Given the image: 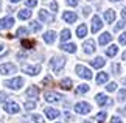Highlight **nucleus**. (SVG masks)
Wrapping results in <instances>:
<instances>
[{"mask_svg": "<svg viewBox=\"0 0 126 123\" xmlns=\"http://www.w3.org/2000/svg\"><path fill=\"white\" fill-rule=\"evenodd\" d=\"M70 36H72L70 30H62L59 37H61V41H62V42H65V41H69V39H70Z\"/></svg>", "mask_w": 126, "mask_h": 123, "instance_id": "nucleus-27", "label": "nucleus"}, {"mask_svg": "<svg viewBox=\"0 0 126 123\" xmlns=\"http://www.w3.org/2000/svg\"><path fill=\"white\" fill-rule=\"evenodd\" d=\"M67 5H70V6H76L78 5V0H65Z\"/></svg>", "mask_w": 126, "mask_h": 123, "instance_id": "nucleus-40", "label": "nucleus"}, {"mask_svg": "<svg viewBox=\"0 0 126 123\" xmlns=\"http://www.w3.org/2000/svg\"><path fill=\"white\" fill-rule=\"evenodd\" d=\"M95 119L98 120V122H104V120H106V111L100 112V114H96V115H95Z\"/></svg>", "mask_w": 126, "mask_h": 123, "instance_id": "nucleus-31", "label": "nucleus"}, {"mask_svg": "<svg viewBox=\"0 0 126 123\" xmlns=\"http://www.w3.org/2000/svg\"><path fill=\"white\" fill-rule=\"evenodd\" d=\"M76 36H78L79 39L84 37V36H87V27L84 25V23H81V25L76 28Z\"/></svg>", "mask_w": 126, "mask_h": 123, "instance_id": "nucleus-22", "label": "nucleus"}, {"mask_svg": "<svg viewBox=\"0 0 126 123\" xmlns=\"http://www.w3.org/2000/svg\"><path fill=\"white\" fill-rule=\"evenodd\" d=\"M14 72H16V66H14V64L6 62V64H2V66H0V73H2V75H11Z\"/></svg>", "mask_w": 126, "mask_h": 123, "instance_id": "nucleus-7", "label": "nucleus"}, {"mask_svg": "<svg viewBox=\"0 0 126 123\" xmlns=\"http://www.w3.org/2000/svg\"><path fill=\"white\" fill-rule=\"evenodd\" d=\"M27 97L28 98H33V100L37 98V97H39V87H37V86L28 87V89H27Z\"/></svg>", "mask_w": 126, "mask_h": 123, "instance_id": "nucleus-14", "label": "nucleus"}, {"mask_svg": "<svg viewBox=\"0 0 126 123\" xmlns=\"http://www.w3.org/2000/svg\"><path fill=\"white\" fill-rule=\"evenodd\" d=\"M22 47L31 48V47H34V42H33V41H28V39H23V41H22Z\"/></svg>", "mask_w": 126, "mask_h": 123, "instance_id": "nucleus-30", "label": "nucleus"}, {"mask_svg": "<svg viewBox=\"0 0 126 123\" xmlns=\"http://www.w3.org/2000/svg\"><path fill=\"white\" fill-rule=\"evenodd\" d=\"M17 2H20V0H11V3H17Z\"/></svg>", "mask_w": 126, "mask_h": 123, "instance_id": "nucleus-47", "label": "nucleus"}, {"mask_svg": "<svg viewBox=\"0 0 126 123\" xmlns=\"http://www.w3.org/2000/svg\"><path fill=\"white\" fill-rule=\"evenodd\" d=\"M5 100H6V93H5V92H0V103H3Z\"/></svg>", "mask_w": 126, "mask_h": 123, "instance_id": "nucleus-41", "label": "nucleus"}, {"mask_svg": "<svg viewBox=\"0 0 126 123\" xmlns=\"http://www.w3.org/2000/svg\"><path fill=\"white\" fill-rule=\"evenodd\" d=\"M61 95L59 93H56V92H45V100L48 103H56V101H59L61 100Z\"/></svg>", "mask_w": 126, "mask_h": 123, "instance_id": "nucleus-12", "label": "nucleus"}, {"mask_svg": "<svg viewBox=\"0 0 126 123\" xmlns=\"http://www.w3.org/2000/svg\"><path fill=\"white\" fill-rule=\"evenodd\" d=\"M39 19L42 22H53L55 20V17L51 14H48V11H45V9H41L39 11Z\"/></svg>", "mask_w": 126, "mask_h": 123, "instance_id": "nucleus-15", "label": "nucleus"}, {"mask_svg": "<svg viewBox=\"0 0 126 123\" xmlns=\"http://www.w3.org/2000/svg\"><path fill=\"white\" fill-rule=\"evenodd\" d=\"M41 28H42V25H41L39 22H31V25H30V30H31V31H34V33L41 31Z\"/></svg>", "mask_w": 126, "mask_h": 123, "instance_id": "nucleus-28", "label": "nucleus"}, {"mask_svg": "<svg viewBox=\"0 0 126 123\" xmlns=\"http://www.w3.org/2000/svg\"><path fill=\"white\" fill-rule=\"evenodd\" d=\"M3 50V45H2V44H0V52H2Z\"/></svg>", "mask_w": 126, "mask_h": 123, "instance_id": "nucleus-49", "label": "nucleus"}, {"mask_svg": "<svg viewBox=\"0 0 126 123\" xmlns=\"http://www.w3.org/2000/svg\"><path fill=\"white\" fill-rule=\"evenodd\" d=\"M125 84H126V78H125Z\"/></svg>", "mask_w": 126, "mask_h": 123, "instance_id": "nucleus-51", "label": "nucleus"}, {"mask_svg": "<svg viewBox=\"0 0 126 123\" xmlns=\"http://www.w3.org/2000/svg\"><path fill=\"white\" fill-rule=\"evenodd\" d=\"M25 5L28 8H33V6H36L37 5V0H25Z\"/></svg>", "mask_w": 126, "mask_h": 123, "instance_id": "nucleus-36", "label": "nucleus"}, {"mask_svg": "<svg viewBox=\"0 0 126 123\" xmlns=\"http://www.w3.org/2000/svg\"><path fill=\"white\" fill-rule=\"evenodd\" d=\"M50 8L53 9V11H56V9H58V3H56V2H51V5H50Z\"/></svg>", "mask_w": 126, "mask_h": 123, "instance_id": "nucleus-43", "label": "nucleus"}, {"mask_svg": "<svg viewBox=\"0 0 126 123\" xmlns=\"http://www.w3.org/2000/svg\"><path fill=\"white\" fill-rule=\"evenodd\" d=\"M31 120L34 122V123H44V119H42L41 115H36V114H34V115H31Z\"/></svg>", "mask_w": 126, "mask_h": 123, "instance_id": "nucleus-35", "label": "nucleus"}, {"mask_svg": "<svg viewBox=\"0 0 126 123\" xmlns=\"http://www.w3.org/2000/svg\"><path fill=\"white\" fill-rule=\"evenodd\" d=\"M61 48L67 53H75L76 52V45L75 44H61Z\"/></svg>", "mask_w": 126, "mask_h": 123, "instance_id": "nucleus-23", "label": "nucleus"}, {"mask_svg": "<svg viewBox=\"0 0 126 123\" xmlns=\"http://www.w3.org/2000/svg\"><path fill=\"white\" fill-rule=\"evenodd\" d=\"M110 2H120V0H110Z\"/></svg>", "mask_w": 126, "mask_h": 123, "instance_id": "nucleus-50", "label": "nucleus"}, {"mask_svg": "<svg viewBox=\"0 0 126 123\" xmlns=\"http://www.w3.org/2000/svg\"><path fill=\"white\" fill-rule=\"evenodd\" d=\"M5 86L9 87V89L19 90V89H20V87L23 86V78L17 76V78H13V80H8V81H5Z\"/></svg>", "mask_w": 126, "mask_h": 123, "instance_id": "nucleus-2", "label": "nucleus"}, {"mask_svg": "<svg viewBox=\"0 0 126 123\" xmlns=\"http://www.w3.org/2000/svg\"><path fill=\"white\" fill-rule=\"evenodd\" d=\"M89 13H90V8H84V16H87Z\"/></svg>", "mask_w": 126, "mask_h": 123, "instance_id": "nucleus-46", "label": "nucleus"}, {"mask_svg": "<svg viewBox=\"0 0 126 123\" xmlns=\"http://www.w3.org/2000/svg\"><path fill=\"white\" fill-rule=\"evenodd\" d=\"M0 123H3V122H0Z\"/></svg>", "mask_w": 126, "mask_h": 123, "instance_id": "nucleus-53", "label": "nucleus"}, {"mask_svg": "<svg viewBox=\"0 0 126 123\" xmlns=\"http://www.w3.org/2000/svg\"><path fill=\"white\" fill-rule=\"evenodd\" d=\"M123 27H125V22L122 20V22H118V23H117V25H115V27H114V30H115V31H120V30H122V28H123Z\"/></svg>", "mask_w": 126, "mask_h": 123, "instance_id": "nucleus-39", "label": "nucleus"}, {"mask_svg": "<svg viewBox=\"0 0 126 123\" xmlns=\"http://www.w3.org/2000/svg\"><path fill=\"white\" fill-rule=\"evenodd\" d=\"M106 89H108V92H114L117 89V84H115V83H109V84L106 86Z\"/></svg>", "mask_w": 126, "mask_h": 123, "instance_id": "nucleus-37", "label": "nucleus"}, {"mask_svg": "<svg viewBox=\"0 0 126 123\" xmlns=\"http://www.w3.org/2000/svg\"><path fill=\"white\" fill-rule=\"evenodd\" d=\"M114 70L117 72V75H118V72H120V66H118V64H114Z\"/></svg>", "mask_w": 126, "mask_h": 123, "instance_id": "nucleus-44", "label": "nucleus"}, {"mask_svg": "<svg viewBox=\"0 0 126 123\" xmlns=\"http://www.w3.org/2000/svg\"><path fill=\"white\" fill-rule=\"evenodd\" d=\"M62 19H64L67 23H75L76 19H78V16H76L73 11H65L64 14H62Z\"/></svg>", "mask_w": 126, "mask_h": 123, "instance_id": "nucleus-10", "label": "nucleus"}, {"mask_svg": "<svg viewBox=\"0 0 126 123\" xmlns=\"http://www.w3.org/2000/svg\"><path fill=\"white\" fill-rule=\"evenodd\" d=\"M14 25V17L8 16V17H3L2 20H0V31L2 30H8V28H11Z\"/></svg>", "mask_w": 126, "mask_h": 123, "instance_id": "nucleus-8", "label": "nucleus"}, {"mask_svg": "<svg viewBox=\"0 0 126 123\" xmlns=\"http://www.w3.org/2000/svg\"><path fill=\"white\" fill-rule=\"evenodd\" d=\"M118 42L122 44V45H126V33L120 34V37H118Z\"/></svg>", "mask_w": 126, "mask_h": 123, "instance_id": "nucleus-38", "label": "nucleus"}, {"mask_svg": "<svg viewBox=\"0 0 126 123\" xmlns=\"http://www.w3.org/2000/svg\"><path fill=\"white\" fill-rule=\"evenodd\" d=\"M104 20L108 23H112L115 20V11L114 9H106L104 11Z\"/></svg>", "mask_w": 126, "mask_h": 123, "instance_id": "nucleus-18", "label": "nucleus"}, {"mask_svg": "<svg viewBox=\"0 0 126 123\" xmlns=\"http://www.w3.org/2000/svg\"><path fill=\"white\" fill-rule=\"evenodd\" d=\"M101 27H103L101 19L98 16H94V19H92V33H98L101 30Z\"/></svg>", "mask_w": 126, "mask_h": 123, "instance_id": "nucleus-9", "label": "nucleus"}, {"mask_svg": "<svg viewBox=\"0 0 126 123\" xmlns=\"http://www.w3.org/2000/svg\"><path fill=\"white\" fill-rule=\"evenodd\" d=\"M27 34H28V30H27L25 27H20L17 30V36H27Z\"/></svg>", "mask_w": 126, "mask_h": 123, "instance_id": "nucleus-33", "label": "nucleus"}, {"mask_svg": "<svg viewBox=\"0 0 126 123\" xmlns=\"http://www.w3.org/2000/svg\"><path fill=\"white\" fill-rule=\"evenodd\" d=\"M122 17H125V19H126V8H123V9H122Z\"/></svg>", "mask_w": 126, "mask_h": 123, "instance_id": "nucleus-45", "label": "nucleus"}, {"mask_svg": "<svg viewBox=\"0 0 126 123\" xmlns=\"http://www.w3.org/2000/svg\"><path fill=\"white\" fill-rule=\"evenodd\" d=\"M108 80H109V75L106 72H100L98 75H96V83H98V84H104Z\"/></svg>", "mask_w": 126, "mask_h": 123, "instance_id": "nucleus-21", "label": "nucleus"}, {"mask_svg": "<svg viewBox=\"0 0 126 123\" xmlns=\"http://www.w3.org/2000/svg\"><path fill=\"white\" fill-rule=\"evenodd\" d=\"M110 123H123V122L120 120L118 117H112V119H110Z\"/></svg>", "mask_w": 126, "mask_h": 123, "instance_id": "nucleus-42", "label": "nucleus"}, {"mask_svg": "<svg viewBox=\"0 0 126 123\" xmlns=\"http://www.w3.org/2000/svg\"><path fill=\"white\" fill-rule=\"evenodd\" d=\"M72 84H73V83H72L70 78H64V80L61 81V87H62L64 90H70V89H72Z\"/></svg>", "mask_w": 126, "mask_h": 123, "instance_id": "nucleus-24", "label": "nucleus"}, {"mask_svg": "<svg viewBox=\"0 0 126 123\" xmlns=\"http://www.w3.org/2000/svg\"><path fill=\"white\" fill-rule=\"evenodd\" d=\"M83 48H84V52L87 53V55H90V53H94L96 48H95V42H94V39H89V41H86L84 42V45H83Z\"/></svg>", "mask_w": 126, "mask_h": 123, "instance_id": "nucleus-11", "label": "nucleus"}, {"mask_svg": "<svg viewBox=\"0 0 126 123\" xmlns=\"http://www.w3.org/2000/svg\"><path fill=\"white\" fill-rule=\"evenodd\" d=\"M118 53V47L117 45H110L108 50H106V56H109V58H114L115 55Z\"/></svg>", "mask_w": 126, "mask_h": 123, "instance_id": "nucleus-25", "label": "nucleus"}, {"mask_svg": "<svg viewBox=\"0 0 126 123\" xmlns=\"http://www.w3.org/2000/svg\"><path fill=\"white\" fill-rule=\"evenodd\" d=\"M44 112H45V115H47L50 120L56 119V117H59V111L53 109V107H45V109H44Z\"/></svg>", "mask_w": 126, "mask_h": 123, "instance_id": "nucleus-16", "label": "nucleus"}, {"mask_svg": "<svg viewBox=\"0 0 126 123\" xmlns=\"http://www.w3.org/2000/svg\"><path fill=\"white\" fill-rule=\"evenodd\" d=\"M87 90H89V86H87V84H81V86H78V89H76V93H86Z\"/></svg>", "mask_w": 126, "mask_h": 123, "instance_id": "nucleus-29", "label": "nucleus"}, {"mask_svg": "<svg viewBox=\"0 0 126 123\" xmlns=\"http://www.w3.org/2000/svg\"><path fill=\"white\" fill-rule=\"evenodd\" d=\"M104 64H106V61H104V59H103L101 56L95 58L94 61H90V66L94 67V69H101V67H104Z\"/></svg>", "mask_w": 126, "mask_h": 123, "instance_id": "nucleus-17", "label": "nucleus"}, {"mask_svg": "<svg viewBox=\"0 0 126 123\" xmlns=\"http://www.w3.org/2000/svg\"><path fill=\"white\" fill-rule=\"evenodd\" d=\"M22 70L25 72V73H28V75L34 76V75H37V73L41 72V66H27V64H23Z\"/></svg>", "mask_w": 126, "mask_h": 123, "instance_id": "nucleus-6", "label": "nucleus"}, {"mask_svg": "<svg viewBox=\"0 0 126 123\" xmlns=\"http://www.w3.org/2000/svg\"><path fill=\"white\" fill-rule=\"evenodd\" d=\"M3 109L8 112V114H17L19 111V105L17 103H14V101H6L5 103V106H3Z\"/></svg>", "mask_w": 126, "mask_h": 123, "instance_id": "nucleus-5", "label": "nucleus"}, {"mask_svg": "<svg viewBox=\"0 0 126 123\" xmlns=\"http://www.w3.org/2000/svg\"><path fill=\"white\" fill-rule=\"evenodd\" d=\"M110 41H112V36H110V33H103L100 36V45H106V44H109Z\"/></svg>", "mask_w": 126, "mask_h": 123, "instance_id": "nucleus-19", "label": "nucleus"}, {"mask_svg": "<svg viewBox=\"0 0 126 123\" xmlns=\"http://www.w3.org/2000/svg\"><path fill=\"white\" fill-rule=\"evenodd\" d=\"M90 109H92L90 105H89V103H84V101L76 103V105H75V111L78 112V114H89Z\"/></svg>", "mask_w": 126, "mask_h": 123, "instance_id": "nucleus-4", "label": "nucleus"}, {"mask_svg": "<svg viewBox=\"0 0 126 123\" xmlns=\"http://www.w3.org/2000/svg\"><path fill=\"white\" fill-rule=\"evenodd\" d=\"M34 107H36V103H34V101H27V103H25V109L31 111V109H34Z\"/></svg>", "mask_w": 126, "mask_h": 123, "instance_id": "nucleus-34", "label": "nucleus"}, {"mask_svg": "<svg viewBox=\"0 0 126 123\" xmlns=\"http://www.w3.org/2000/svg\"><path fill=\"white\" fill-rule=\"evenodd\" d=\"M84 123H90V122H84Z\"/></svg>", "mask_w": 126, "mask_h": 123, "instance_id": "nucleus-52", "label": "nucleus"}, {"mask_svg": "<svg viewBox=\"0 0 126 123\" xmlns=\"http://www.w3.org/2000/svg\"><path fill=\"white\" fill-rule=\"evenodd\" d=\"M96 103H98L100 106H106V105L109 106V105H112V100H109L104 93H98V95H96Z\"/></svg>", "mask_w": 126, "mask_h": 123, "instance_id": "nucleus-13", "label": "nucleus"}, {"mask_svg": "<svg viewBox=\"0 0 126 123\" xmlns=\"http://www.w3.org/2000/svg\"><path fill=\"white\" fill-rule=\"evenodd\" d=\"M126 100V90L122 89V90H118V101H125Z\"/></svg>", "mask_w": 126, "mask_h": 123, "instance_id": "nucleus-32", "label": "nucleus"}, {"mask_svg": "<svg viewBox=\"0 0 126 123\" xmlns=\"http://www.w3.org/2000/svg\"><path fill=\"white\" fill-rule=\"evenodd\" d=\"M75 70H76V73H78L81 78H84V80H92V76H94V75H92V72L87 67H84V66H76Z\"/></svg>", "mask_w": 126, "mask_h": 123, "instance_id": "nucleus-3", "label": "nucleus"}, {"mask_svg": "<svg viewBox=\"0 0 126 123\" xmlns=\"http://www.w3.org/2000/svg\"><path fill=\"white\" fill-rule=\"evenodd\" d=\"M123 59H125V61H126V52H125V53H123Z\"/></svg>", "mask_w": 126, "mask_h": 123, "instance_id": "nucleus-48", "label": "nucleus"}, {"mask_svg": "<svg viewBox=\"0 0 126 123\" xmlns=\"http://www.w3.org/2000/svg\"><path fill=\"white\" fill-rule=\"evenodd\" d=\"M30 17H31V11H30V9H20V11H19V19L25 20V19H30Z\"/></svg>", "mask_w": 126, "mask_h": 123, "instance_id": "nucleus-26", "label": "nucleus"}, {"mask_svg": "<svg viewBox=\"0 0 126 123\" xmlns=\"http://www.w3.org/2000/svg\"><path fill=\"white\" fill-rule=\"evenodd\" d=\"M50 66H51V70L58 73V72H61L62 70V67L65 66V59L62 56H55L53 59L50 61Z\"/></svg>", "mask_w": 126, "mask_h": 123, "instance_id": "nucleus-1", "label": "nucleus"}, {"mask_svg": "<svg viewBox=\"0 0 126 123\" xmlns=\"http://www.w3.org/2000/svg\"><path fill=\"white\" fill-rule=\"evenodd\" d=\"M56 39V33L55 31H47L45 34H44V41H45L47 44H53Z\"/></svg>", "mask_w": 126, "mask_h": 123, "instance_id": "nucleus-20", "label": "nucleus"}]
</instances>
